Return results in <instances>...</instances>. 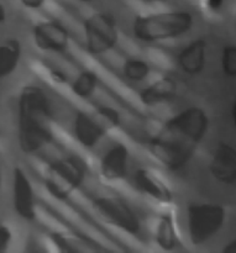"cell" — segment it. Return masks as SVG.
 I'll list each match as a JSON object with an SVG mask.
<instances>
[{"instance_id": "obj_1", "label": "cell", "mask_w": 236, "mask_h": 253, "mask_svg": "<svg viewBox=\"0 0 236 253\" xmlns=\"http://www.w3.org/2000/svg\"><path fill=\"white\" fill-rule=\"evenodd\" d=\"M208 120L202 109H185L166 121L151 141V152L170 170L185 167L207 130Z\"/></svg>"}, {"instance_id": "obj_2", "label": "cell", "mask_w": 236, "mask_h": 253, "mask_svg": "<svg viewBox=\"0 0 236 253\" xmlns=\"http://www.w3.org/2000/svg\"><path fill=\"white\" fill-rule=\"evenodd\" d=\"M51 138V108L46 93L39 86H25L19 101V140L22 151L36 152Z\"/></svg>"}, {"instance_id": "obj_3", "label": "cell", "mask_w": 236, "mask_h": 253, "mask_svg": "<svg viewBox=\"0 0 236 253\" xmlns=\"http://www.w3.org/2000/svg\"><path fill=\"white\" fill-rule=\"evenodd\" d=\"M193 16L187 11H163L140 15L134 20L133 34L139 41L158 42L178 39L187 34Z\"/></svg>"}, {"instance_id": "obj_4", "label": "cell", "mask_w": 236, "mask_h": 253, "mask_svg": "<svg viewBox=\"0 0 236 253\" xmlns=\"http://www.w3.org/2000/svg\"><path fill=\"white\" fill-rule=\"evenodd\" d=\"M86 163L78 157L68 156L52 163L47 170L46 187L57 199H67L84 183Z\"/></svg>"}, {"instance_id": "obj_5", "label": "cell", "mask_w": 236, "mask_h": 253, "mask_svg": "<svg viewBox=\"0 0 236 253\" xmlns=\"http://www.w3.org/2000/svg\"><path fill=\"white\" fill-rule=\"evenodd\" d=\"M227 212L218 204H192L188 207V236L194 246L209 241L224 226Z\"/></svg>"}, {"instance_id": "obj_6", "label": "cell", "mask_w": 236, "mask_h": 253, "mask_svg": "<svg viewBox=\"0 0 236 253\" xmlns=\"http://www.w3.org/2000/svg\"><path fill=\"white\" fill-rule=\"evenodd\" d=\"M94 210L109 225L123 230L130 235L140 232V220L130 205L116 197L96 198L93 203Z\"/></svg>"}, {"instance_id": "obj_7", "label": "cell", "mask_w": 236, "mask_h": 253, "mask_svg": "<svg viewBox=\"0 0 236 253\" xmlns=\"http://www.w3.org/2000/svg\"><path fill=\"white\" fill-rule=\"evenodd\" d=\"M86 47L94 56L106 53L118 42L115 21L106 14L92 15L84 24Z\"/></svg>"}, {"instance_id": "obj_8", "label": "cell", "mask_w": 236, "mask_h": 253, "mask_svg": "<svg viewBox=\"0 0 236 253\" xmlns=\"http://www.w3.org/2000/svg\"><path fill=\"white\" fill-rule=\"evenodd\" d=\"M99 170L101 178L108 183L125 179L129 173V148L121 142L111 146L101 157Z\"/></svg>"}, {"instance_id": "obj_9", "label": "cell", "mask_w": 236, "mask_h": 253, "mask_svg": "<svg viewBox=\"0 0 236 253\" xmlns=\"http://www.w3.org/2000/svg\"><path fill=\"white\" fill-rule=\"evenodd\" d=\"M35 43L44 51L62 52L69 43V32L57 21H44L34 30Z\"/></svg>"}, {"instance_id": "obj_10", "label": "cell", "mask_w": 236, "mask_h": 253, "mask_svg": "<svg viewBox=\"0 0 236 253\" xmlns=\"http://www.w3.org/2000/svg\"><path fill=\"white\" fill-rule=\"evenodd\" d=\"M105 130L106 125L98 114L93 115V114L79 111L74 118V137L83 147L92 148L98 145L103 138Z\"/></svg>"}, {"instance_id": "obj_11", "label": "cell", "mask_w": 236, "mask_h": 253, "mask_svg": "<svg viewBox=\"0 0 236 253\" xmlns=\"http://www.w3.org/2000/svg\"><path fill=\"white\" fill-rule=\"evenodd\" d=\"M134 180L139 192L147 195L151 199L162 204H170L172 202V190L166 184L165 180L152 170L146 168L136 170Z\"/></svg>"}, {"instance_id": "obj_12", "label": "cell", "mask_w": 236, "mask_h": 253, "mask_svg": "<svg viewBox=\"0 0 236 253\" xmlns=\"http://www.w3.org/2000/svg\"><path fill=\"white\" fill-rule=\"evenodd\" d=\"M14 207L17 215L26 220H32L36 215L31 183L20 168L14 170Z\"/></svg>"}, {"instance_id": "obj_13", "label": "cell", "mask_w": 236, "mask_h": 253, "mask_svg": "<svg viewBox=\"0 0 236 253\" xmlns=\"http://www.w3.org/2000/svg\"><path fill=\"white\" fill-rule=\"evenodd\" d=\"M177 95V84L170 77H162L143 88L140 99L146 106H158L170 103Z\"/></svg>"}, {"instance_id": "obj_14", "label": "cell", "mask_w": 236, "mask_h": 253, "mask_svg": "<svg viewBox=\"0 0 236 253\" xmlns=\"http://www.w3.org/2000/svg\"><path fill=\"white\" fill-rule=\"evenodd\" d=\"M178 66L189 76H195L204 67L205 62V42L202 40L190 42L178 54Z\"/></svg>"}, {"instance_id": "obj_15", "label": "cell", "mask_w": 236, "mask_h": 253, "mask_svg": "<svg viewBox=\"0 0 236 253\" xmlns=\"http://www.w3.org/2000/svg\"><path fill=\"white\" fill-rule=\"evenodd\" d=\"M155 242L165 251H172L178 245V232L172 212H165L157 217L153 226Z\"/></svg>"}, {"instance_id": "obj_16", "label": "cell", "mask_w": 236, "mask_h": 253, "mask_svg": "<svg viewBox=\"0 0 236 253\" xmlns=\"http://www.w3.org/2000/svg\"><path fill=\"white\" fill-rule=\"evenodd\" d=\"M21 57V47L20 43L15 40L5 42L0 44V78L10 76Z\"/></svg>"}, {"instance_id": "obj_17", "label": "cell", "mask_w": 236, "mask_h": 253, "mask_svg": "<svg viewBox=\"0 0 236 253\" xmlns=\"http://www.w3.org/2000/svg\"><path fill=\"white\" fill-rule=\"evenodd\" d=\"M71 90L81 99H89L98 90V79L95 74L89 71H83L76 76L71 83Z\"/></svg>"}, {"instance_id": "obj_18", "label": "cell", "mask_w": 236, "mask_h": 253, "mask_svg": "<svg viewBox=\"0 0 236 253\" xmlns=\"http://www.w3.org/2000/svg\"><path fill=\"white\" fill-rule=\"evenodd\" d=\"M123 73L128 81L133 83H140L150 76L151 68L142 59L130 58L124 63Z\"/></svg>"}, {"instance_id": "obj_19", "label": "cell", "mask_w": 236, "mask_h": 253, "mask_svg": "<svg viewBox=\"0 0 236 253\" xmlns=\"http://www.w3.org/2000/svg\"><path fill=\"white\" fill-rule=\"evenodd\" d=\"M51 239L62 252H82L89 250L86 242L71 234H53Z\"/></svg>"}, {"instance_id": "obj_20", "label": "cell", "mask_w": 236, "mask_h": 253, "mask_svg": "<svg viewBox=\"0 0 236 253\" xmlns=\"http://www.w3.org/2000/svg\"><path fill=\"white\" fill-rule=\"evenodd\" d=\"M235 157L232 152L229 151H222L219 152V155L217 156L214 162L215 167V175H219V177H229L232 175L230 173L235 170Z\"/></svg>"}, {"instance_id": "obj_21", "label": "cell", "mask_w": 236, "mask_h": 253, "mask_svg": "<svg viewBox=\"0 0 236 253\" xmlns=\"http://www.w3.org/2000/svg\"><path fill=\"white\" fill-rule=\"evenodd\" d=\"M223 71L228 77H236V47H227L223 52Z\"/></svg>"}, {"instance_id": "obj_22", "label": "cell", "mask_w": 236, "mask_h": 253, "mask_svg": "<svg viewBox=\"0 0 236 253\" xmlns=\"http://www.w3.org/2000/svg\"><path fill=\"white\" fill-rule=\"evenodd\" d=\"M11 241V232L7 227L0 226V253L5 252Z\"/></svg>"}, {"instance_id": "obj_23", "label": "cell", "mask_w": 236, "mask_h": 253, "mask_svg": "<svg viewBox=\"0 0 236 253\" xmlns=\"http://www.w3.org/2000/svg\"><path fill=\"white\" fill-rule=\"evenodd\" d=\"M224 1L225 0H204V5L210 11H218V10L222 9Z\"/></svg>"}, {"instance_id": "obj_24", "label": "cell", "mask_w": 236, "mask_h": 253, "mask_svg": "<svg viewBox=\"0 0 236 253\" xmlns=\"http://www.w3.org/2000/svg\"><path fill=\"white\" fill-rule=\"evenodd\" d=\"M21 2L29 9H39L44 5L45 0H21Z\"/></svg>"}, {"instance_id": "obj_25", "label": "cell", "mask_w": 236, "mask_h": 253, "mask_svg": "<svg viewBox=\"0 0 236 253\" xmlns=\"http://www.w3.org/2000/svg\"><path fill=\"white\" fill-rule=\"evenodd\" d=\"M223 251L228 253H236V239L233 240V241H230L229 244L223 249Z\"/></svg>"}, {"instance_id": "obj_26", "label": "cell", "mask_w": 236, "mask_h": 253, "mask_svg": "<svg viewBox=\"0 0 236 253\" xmlns=\"http://www.w3.org/2000/svg\"><path fill=\"white\" fill-rule=\"evenodd\" d=\"M5 17H6V12H5L4 6H2V5L0 4V22L4 21Z\"/></svg>"}, {"instance_id": "obj_27", "label": "cell", "mask_w": 236, "mask_h": 253, "mask_svg": "<svg viewBox=\"0 0 236 253\" xmlns=\"http://www.w3.org/2000/svg\"><path fill=\"white\" fill-rule=\"evenodd\" d=\"M232 116H233V121H234V126L236 128V100H235L234 105H233V109H232Z\"/></svg>"}, {"instance_id": "obj_28", "label": "cell", "mask_w": 236, "mask_h": 253, "mask_svg": "<svg viewBox=\"0 0 236 253\" xmlns=\"http://www.w3.org/2000/svg\"><path fill=\"white\" fill-rule=\"evenodd\" d=\"M151 1H168V0H151Z\"/></svg>"}]
</instances>
